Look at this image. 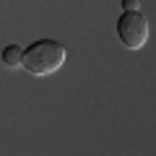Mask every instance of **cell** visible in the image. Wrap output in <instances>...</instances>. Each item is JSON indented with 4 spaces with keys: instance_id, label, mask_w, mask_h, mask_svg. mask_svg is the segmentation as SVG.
I'll return each mask as SVG.
<instances>
[{
    "instance_id": "7a4b0ae2",
    "label": "cell",
    "mask_w": 156,
    "mask_h": 156,
    "mask_svg": "<svg viewBox=\"0 0 156 156\" xmlns=\"http://www.w3.org/2000/svg\"><path fill=\"white\" fill-rule=\"evenodd\" d=\"M117 37L128 50H140L148 39V21L140 11H125L117 18Z\"/></svg>"
},
{
    "instance_id": "277c9868",
    "label": "cell",
    "mask_w": 156,
    "mask_h": 156,
    "mask_svg": "<svg viewBox=\"0 0 156 156\" xmlns=\"http://www.w3.org/2000/svg\"><path fill=\"white\" fill-rule=\"evenodd\" d=\"M125 11H138V0H122Z\"/></svg>"
},
{
    "instance_id": "6da1fadb",
    "label": "cell",
    "mask_w": 156,
    "mask_h": 156,
    "mask_svg": "<svg viewBox=\"0 0 156 156\" xmlns=\"http://www.w3.org/2000/svg\"><path fill=\"white\" fill-rule=\"evenodd\" d=\"M68 57V50L55 42V39H39L34 44H29L23 50L21 68H26L31 76H50V73L60 70L62 62Z\"/></svg>"
},
{
    "instance_id": "3957f363",
    "label": "cell",
    "mask_w": 156,
    "mask_h": 156,
    "mask_svg": "<svg viewBox=\"0 0 156 156\" xmlns=\"http://www.w3.org/2000/svg\"><path fill=\"white\" fill-rule=\"evenodd\" d=\"M21 57H23V50L18 44H8L3 50V62L5 68H21Z\"/></svg>"
}]
</instances>
